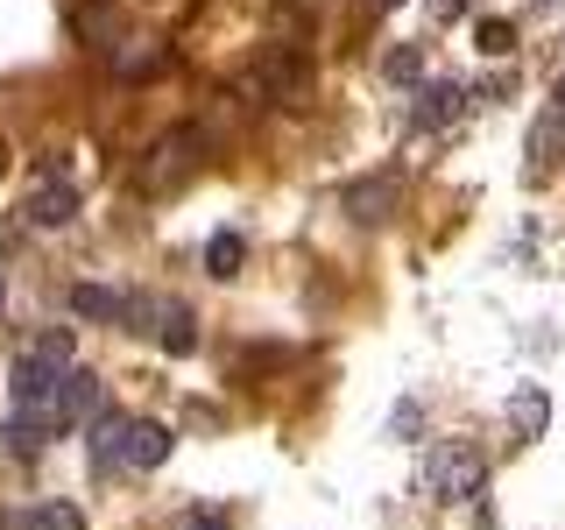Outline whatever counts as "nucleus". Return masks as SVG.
<instances>
[{"label":"nucleus","mask_w":565,"mask_h":530,"mask_svg":"<svg viewBox=\"0 0 565 530\" xmlns=\"http://www.w3.org/2000/svg\"><path fill=\"white\" fill-rule=\"evenodd\" d=\"M481 488H488L481 446H467V438H438V446L424 453V495H431V502H473Z\"/></svg>","instance_id":"f257e3e1"},{"label":"nucleus","mask_w":565,"mask_h":530,"mask_svg":"<svg viewBox=\"0 0 565 530\" xmlns=\"http://www.w3.org/2000/svg\"><path fill=\"white\" fill-rule=\"evenodd\" d=\"M64 424H71V417H64V403H22V411L8 417V432H0V438H8L14 453H43L50 438L64 432Z\"/></svg>","instance_id":"f03ea898"},{"label":"nucleus","mask_w":565,"mask_h":530,"mask_svg":"<svg viewBox=\"0 0 565 530\" xmlns=\"http://www.w3.org/2000/svg\"><path fill=\"white\" fill-rule=\"evenodd\" d=\"M340 212H353L361 226H375L396 212V177H361V184H347L340 191Z\"/></svg>","instance_id":"7ed1b4c3"},{"label":"nucleus","mask_w":565,"mask_h":530,"mask_svg":"<svg viewBox=\"0 0 565 530\" xmlns=\"http://www.w3.org/2000/svg\"><path fill=\"white\" fill-rule=\"evenodd\" d=\"M120 459H128V467H163V459H170V424L135 417L128 438H120Z\"/></svg>","instance_id":"20e7f679"},{"label":"nucleus","mask_w":565,"mask_h":530,"mask_svg":"<svg viewBox=\"0 0 565 530\" xmlns=\"http://www.w3.org/2000/svg\"><path fill=\"white\" fill-rule=\"evenodd\" d=\"M71 212H78V191H71V184H43V191L29 199V220H35V226H64Z\"/></svg>","instance_id":"39448f33"},{"label":"nucleus","mask_w":565,"mask_h":530,"mask_svg":"<svg viewBox=\"0 0 565 530\" xmlns=\"http://www.w3.org/2000/svg\"><path fill=\"white\" fill-rule=\"evenodd\" d=\"M459 106H467V85H459V78H438V85H424V120H431V128H446V120H459Z\"/></svg>","instance_id":"423d86ee"},{"label":"nucleus","mask_w":565,"mask_h":530,"mask_svg":"<svg viewBox=\"0 0 565 530\" xmlns=\"http://www.w3.org/2000/svg\"><path fill=\"white\" fill-rule=\"evenodd\" d=\"M241 262H247V241H241V234H212V241H205V269L220 276V283L241 276Z\"/></svg>","instance_id":"0eeeda50"},{"label":"nucleus","mask_w":565,"mask_h":530,"mask_svg":"<svg viewBox=\"0 0 565 530\" xmlns=\"http://www.w3.org/2000/svg\"><path fill=\"white\" fill-rule=\"evenodd\" d=\"M509 417H516V432H523V438H537V432H544V417H552L544 389H516V396H509Z\"/></svg>","instance_id":"6e6552de"},{"label":"nucleus","mask_w":565,"mask_h":530,"mask_svg":"<svg viewBox=\"0 0 565 530\" xmlns=\"http://www.w3.org/2000/svg\"><path fill=\"white\" fill-rule=\"evenodd\" d=\"M71 305H78L85 318H120V311H128V297L106 290V283H78V290H71Z\"/></svg>","instance_id":"1a4fd4ad"},{"label":"nucleus","mask_w":565,"mask_h":530,"mask_svg":"<svg viewBox=\"0 0 565 530\" xmlns=\"http://www.w3.org/2000/svg\"><path fill=\"white\" fill-rule=\"evenodd\" d=\"M156 340H163L170 353H191V347H199V318H191L184 305H170V311H163V326H156Z\"/></svg>","instance_id":"9d476101"},{"label":"nucleus","mask_w":565,"mask_h":530,"mask_svg":"<svg viewBox=\"0 0 565 530\" xmlns=\"http://www.w3.org/2000/svg\"><path fill=\"white\" fill-rule=\"evenodd\" d=\"M71 29H78V43H114V8H99V0H85L78 14H71Z\"/></svg>","instance_id":"9b49d317"},{"label":"nucleus","mask_w":565,"mask_h":530,"mask_svg":"<svg viewBox=\"0 0 565 530\" xmlns=\"http://www.w3.org/2000/svg\"><path fill=\"white\" fill-rule=\"evenodd\" d=\"M85 411H99V375L71 368V375H64V417H85Z\"/></svg>","instance_id":"f8f14e48"},{"label":"nucleus","mask_w":565,"mask_h":530,"mask_svg":"<svg viewBox=\"0 0 565 530\" xmlns=\"http://www.w3.org/2000/svg\"><path fill=\"white\" fill-rule=\"evenodd\" d=\"M191 149H199V135H170V141H156V156H163V163L149 170V184H163V177H177L191 163Z\"/></svg>","instance_id":"ddd939ff"},{"label":"nucleus","mask_w":565,"mask_h":530,"mask_svg":"<svg viewBox=\"0 0 565 530\" xmlns=\"http://www.w3.org/2000/svg\"><path fill=\"white\" fill-rule=\"evenodd\" d=\"M128 424H135V417L99 411V424H93V453H99V459H120V438H128Z\"/></svg>","instance_id":"4468645a"},{"label":"nucleus","mask_w":565,"mask_h":530,"mask_svg":"<svg viewBox=\"0 0 565 530\" xmlns=\"http://www.w3.org/2000/svg\"><path fill=\"white\" fill-rule=\"evenodd\" d=\"M29 530H85V517L71 502H43V509H29Z\"/></svg>","instance_id":"2eb2a0df"},{"label":"nucleus","mask_w":565,"mask_h":530,"mask_svg":"<svg viewBox=\"0 0 565 530\" xmlns=\"http://www.w3.org/2000/svg\"><path fill=\"white\" fill-rule=\"evenodd\" d=\"M473 43H481V50H488V57H509V43H516V29H509V22H502V14H488V22H481V29H473Z\"/></svg>","instance_id":"dca6fc26"},{"label":"nucleus","mask_w":565,"mask_h":530,"mask_svg":"<svg viewBox=\"0 0 565 530\" xmlns=\"http://www.w3.org/2000/svg\"><path fill=\"white\" fill-rule=\"evenodd\" d=\"M29 353H35V361H50V368H71V332H43Z\"/></svg>","instance_id":"f3484780"},{"label":"nucleus","mask_w":565,"mask_h":530,"mask_svg":"<svg viewBox=\"0 0 565 530\" xmlns=\"http://www.w3.org/2000/svg\"><path fill=\"white\" fill-rule=\"evenodd\" d=\"M177 530H226V509H184Z\"/></svg>","instance_id":"a211bd4d"},{"label":"nucleus","mask_w":565,"mask_h":530,"mask_svg":"<svg viewBox=\"0 0 565 530\" xmlns=\"http://www.w3.org/2000/svg\"><path fill=\"white\" fill-rule=\"evenodd\" d=\"M417 50H396V57H388V78H396V85H417Z\"/></svg>","instance_id":"6ab92c4d"},{"label":"nucleus","mask_w":565,"mask_h":530,"mask_svg":"<svg viewBox=\"0 0 565 530\" xmlns=\"http://www.w3.org/2000/svg\"><path fill=\"white\" fill-rule=\"evenodd\" d=\"M459 8H467V0H431V14H438V22H452Z\"/></svg>","instance_id":"aec40b11"},{"label":"nucleus","mask_w":565,"mask_h":530,"mask_svg":"<svg viewBox=\"0 0 565 530\" xmlns=\"http://www.w3.org/2000/svg\"><path fill=\"white\" fill-rule=\"evenodd\" d=\"M552 99H558V114H565V78H558V93H552Z\"/></svg>","instance_id":"412c9836"},{"label":"nucleus","mask_w":565,"mask_h":530,"mask_svg":"<svg viewBox=\"0 0 565 530\" xmlns=\"http://www.w3.org/2000/svg\"><path fill=\"white\" fill-rule=\"evenodd\" d=\"M0 170H8V141H0Z\"/></svg>","instance_id":"4be33fe9"},{"label":"nucleus","mask_w":565,"mask_h":530,"mask_svg":"<svg viewBox=\"0 0 565 530\" xmlns=\"http://www.w3.org/2000/svg\"><path fill=\"white\" fill-rule=\"evenodd\" d=\"M0 305H8V283H0Z\"/></svg>","instance_id":"5701e85b"},{"label":"nucleus","mask_w":565,"mask_h":530,"mask_svg":"<svg viewBox=\"0 0 565 530\" xmlns=\"http://www.w3.org/2000/svg\"><path fill=\"white\" fill-rule=\"evenodd\" d=\"M382 8H403V0H382Z\"/></svg>","instance_id":"b1692460"}]
</instances>
